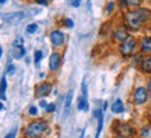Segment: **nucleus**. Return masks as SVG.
<instances>
[{
    "instance_id": "1a4fd4ad",
    "label": "nucleus",
    "mask_w": 151,
    "mask_h": 138,
    "mask_svg": "<svg viewBox=\"0 0 151 138\" xmlns=\"http://www.w3.org/2000/svg\"><path fill=\"white\" fill-rule=\"evenodd\" d=\"M50 91H52V84L43 82V84H41L37 88V92H35V94H37L38 98H46V96L50 94Z\"/></svg>"
},
{
    "instance_id": "f03ea898",
    "label": "nucleus",
    "mask_w": 151,
    "mask_h": 138,
    "mask_svg": "<svg viewBox=\"0 0 151 138\" xmlns=\"http://www.w3.org/2000/svg\"><path fill=\"white\" fill-rule=\"evenodd\" d=\"M48 130V123L45 120H35L25 128V138H41Z\"/></svg>"
},
{
    "instance_id": "a211bd4d",
    "label": "nucleus",
    "mask_w": 151,
    "mask_h": 138,
    "mask_svg": "<svg viewBox=\"0 0 151 138\" xmlns=\"http://www.w3.org/2000/svg\"><path fill=\"white\" fill-rule=\"evenodd\" d=\"M6 88H7V81H6V77H3L0 81V98L3 101L6 99Z\"/></svg>"
},
{
    "instance_id": "2eb2a0df",
    "label": "nucleus",
    "mask_w": 151,
    "mask_h": 138,
    "mask_svg": "<svg viewBox=\"0 0 151 138\" xmlns=\"http://www.w3.org/2000/svg\"><path fill=\"white\" fill-rule=\"evenodd\" d=\"M111 110H112L115 114H120V113H123V112H124L123 102L120 101V99H116V101L112 103V106H111Z\"/></svg>"
},
{
    "instance_id": "393cba45",
    "label": "nucleus",
    "mask_w": 151,
    "mask_h": 138,
    "mask_svg": "<svg viewBox=\"0 0 151 138\" xmlns=\"http://www.w3.org/2000/svg\"><path fill=\"white\" fill-rule=\"evenodd\" d=\"M65 25L67 28H73V27H74V22L71 21L70 18H65Z\"/></svg>"
},
{
    "instance_id": "72a5a7b5",
    "label": "nucleus",
    "mask_w": 151,
    "mask_h": 138,
    "mask_svg": "<svg viewBox=\"0 0 151 138\" xmlns=\"http://www.w3.org/2000/svg\"><path fill=\"white\" fill-rule=\"evenodd\" d=\"M7 0H0V4H3V3H6Z\"/></svg>"
},
{
    "instance_id": "423d86ee",
    "label": "nucleus",
    "mask_w": 151,
    "mask_h": 138,
    "mask_svg": "<svg viewBox=\"0 0 151 138\" xmlns=\"http://www.w3.org/2000/svg\"><path fill=\"white\" fill-rule=\"evenodd\" d=\"M27 16V13L24 11H16V13H10V14H4L3 18H4L7 22H11V24H16V22L22 21Z\"/></svg>"
},
{
    "instance_id": "9d476101",
    "label": "nucleus",
    "mask_w": 151,
    "mask_h": 138,
    "mask_svg": "<svg viewBox=\"0 0 151 138\" xmlns=\"http://www.w3.org/2000/svg\"><path fill=\"white\" fill-rule=\"evenodd\" d=\"M50 42H52L53 46H60L65 42V35L60 31H53L50 34Z\"/></svg>"
},
{
    "instance_id": "473e14b6",
    "label": "nucleus",
    "mask_w": 151,
    "mask_h": 138,
    "mask_svg": "<svg viewBox=\"0 0 151 138\" xmlns=\"http://www.w3.org/2000/svg\"><path fill=\"white\" fill-rule=\"evenodd\" d=\"M41 106H42V107H46V103H45V101H41Z\"/></svg>"
},
{
    "instance_id": "dca6fc26",
    "label": "nucleus",
    "mask_w": 151,
    "mask_h": 138,
    "mask_svg": "<svg viewBox=\"0 0 151 138\" xmlns=\"http://www.w3.org/2000/svg\"><path fill=\"white\" fill-rule=\"evenodd\" d=\"M24 56H25V49H24V46H14V49H13V57L22 59Z\"/></svg>"
},
{
    "instance_id": "39448f33",
    "label": "nucleus",
    "mask_w": 151,
    "mask_h": 138,
    "mask_svg": "<svg viewBox=\"0 0 151 138\" xmlns=\"http://www.w3.org/2000/svg\"><path fill=\"white\" fill-rule=\"evenodd\" d=\"M115 130H116V133L119 134V137H123V138H129L134 134L133 127L129 126V124H126V123H120V124H118Z\"/></svg>"
},
{
    "instance_id": "7c9ffc66",
    "label": "nucleus",
    "mask_w": 151,
    "mask_h": 138,
    "mask_svg": "<svg viewBox=\"0 0 151 138\" xmlns=\"http://www.w3.org/2000/svg\"><path fill=\"white\" fill-rule=\"evenodd\" d=\"M37 3H38V4H42V6L48 4V1H46V0H37Z\"/></svg>"
},
{
    "instance_id": "aec40b11",
    "label": "nucleus",
    "mask_w": 151,
    "mask_h": 138,
    "mask_svg": "<svg viewBox=\"0 0 151 138\" xmlns=\"http://www.w3.org/2000/svg\"><path fill=\"white\" fill-rule=\"evenodd\" d=\"M141 0H127V7H130V9H139V6H140Z\"/></svg>"
},
{
    "instance_id": "7ed1b4c3",
    "label": "nucleus",
    "mask_w": 151,
    "mask_h": 138,
    "mask_svg": "<svg viewBox=\"0 0 151 138\" xmlns=\"http://www.w3.org/2000/svg\"><path fill=\"white\" fill-rule=\"evenodd\" d=\"M137 45H139L137 39L133 38V36H129L123 43H120V48H119L120 54L124 56V57H130V56H133V54L136 53V50H137Z\"/></svg>"
},
{
    "instance_id": "e433bc0d",
    "label": "nucleus",
    "mask_w": 151,
    "mask_h": 138,
    "mask_svg": "<svg viewBox=\"0 0 151 138\" xmlns=\"http://www.w3.org/2000/svg\"><path fill=\"white\" fill-rule=\"evenodd\" d=\"M1 53H3V50H1V46H0V57H1Z\"/></svg>"
},
{
    "instance_id": "cd10ccee",
    "label": "nucleus",
    "mask_w": 151,
    "mask_h": 138,
    "mask_svg": "<svg viewBox=\"0 0 151 138\" xmlns=\"http://www.w3.org/2000/svg\"><path fill=\"white\" fill-rule=\"evenodd\" d=\"M119 6H120V9H126L127 7V0H119Z\"/></svg>"
},
{
    "instance_id": "4be33fe9",
    "label": "nucleus",
    "mask_w": 151,
    "mask_h": 138,
    "mask_svg": "<svg viewBox=\"0 0 151 138\" xmlns=\"http://www.w3.org/2000/svg\"><path fill=\"white\" fill-rule=\"evenodd\" d=\"M37 29H38L37 24H29V25L27 27V32H28V34H34V32H37Z\"/></svg>"
},
{
    "instance_id": "ddd939ff",
    "label": "nucleus",
    "mask_w": 151,
    "mask_h": 138,
    "mask_svg": "<svg viewBox=\"0 0 151 138\" xmlns=\"http://www.w3.org/2000/svg\"><path fill=\"white\" fill-rule=\"evenodd\" d=\"M94 114L97 116L98 119V127H97V134H95V138H99V134L102 131V126H104V114H102V110L101 109H97L94 112Z\"/></svg>"
},
{
    "instance_id": "4468645a",
    "label": "nucleus",
    "mask_w": 151,
    "mask_h": 138,
    "mask_svg": "<svg viewBox=\"0 0 151 138\" xmlns=\"http://www.w3.org/2000/svg\"><path fill=\"white\" fill-rule=\"evenodd\" d=\"M71 101H73V91H69V94H67V96H66V101H65V110H63L65 117H67V116H69V113H70Z\"/></svg>"
},
{
    "instance_id": "bb28decb",
    "label": "nucleus",
    "mask_w": 151,
    "mask_h": 138,
    "mask_svg": "<svg viewBox=\"0 0 151 138\" xmlns=\"http://www.w3.org/2000/svg\"><path fill=\"white\" fill-rule=\"evenodd\" d=\"M14 71H16V67H14V64H9V67H7V74H14Z\"/></svg>"
},
{
    "instance_id": "f257e3e1",
    "label": "nucleus",
    "mask_w": 151,
    "mask_h": 138,
    "mask_svg": "<svg viewBox=\"0 0 151 138\" xmlns=\"http://www.w3.org/2000/svg\"><path fill=\"white\" fill-rule=\"evenodd\" d=\"M151 18V11L147 9H136L124 14V24L127 29L139 31L144 24Z\"/></svg>"
},
{
    "instance_id": "6e6552de",
    "label": "nucleus",
    "mask_w": 151,
    "mask_h": 138,
    "mask_svg": "<svg viewBox=\"0 0 151 138\" xmlns=\"http://www.w3.org/2000/svg\"><path fill=\"white\" fill-rule=\"evenodd\" d=\"M60 64H62V56H60L58 52H55V53L50 54V59H49V69L52 70V71H56V70L60 67Z\"/></svg>"
},
{
    "instance_id": "c756f323",
    "label": "nucleus",
    "mask_w": 151,
    "mask_h": 138,
    "mask_svg": "<svg viewBox=\"0 0 151 138\" xmlns=\"http://www.w3.org/2000/svg\"><path fill=\"white\" fill-rule=\"evenodd\" d=\"M56 107H55V103H49V105H46V110L50 113V112H53Z\"/></svg>"
},
{
    "instance_id": "20e7f679",
    "label": "nucleus",
    "mask_w": 151,
    "mask_h": 138,
    "mask_svg": "<svg viewBox=\"0 0 151 138\" xmlns=\"http://www.w3.org/2000/svg\"><path fill=\"white\" fill-rule=\"evenodd\" d=\"M148 91L146 87H137L133 92V102L136 105H144L148 99Z\"/></svg>"
},
{
    "instance_id": "4c0bfd02",
    "label": "nucleus",
    "mask_w": 151,
    "mask_h": 138,
    "mask_svg": "<svg viewBox=\"0 0 151 138\" xmlns=\"http://www.w3.org/2000/svg\"><path fill=\"white\" fill-rule=\"evenodd\" d=\"M116 138H123V137H119V135H118V137H116Z\"/></svg>"
},
{
    "instance_id": "2f4dec72",
    "label": "nucleus",
    "mask_w": 151,
    "mask_h": 138,
    "mask_svg": "<svg viewBox=\"0 0 151 138\" xmlns=\"http://www.w3.org/2000/svg\"><path fill=\"white\" fill-rule=\"evenodd\" d=\"M147 91H148V95H151V80L148 81V84H147Z\"/></svg>"
},
{
    "instance_id": "f3484780",
    "label": "nucleus",
    "mask_w": 151,
    "mask_h": 138,
    "mask_svg": "<svg viewBox=\"0 0 151 138\" xmlns=\"http://www.w3.org/2000/svg\"><path fill=\"white\" fill-rule=\"evenodd\" d=\"M77 107H78V110H88V102H87L86 96L81 95L80 98H78V101H77Z\"/></svg>"
},
{
    "instance_id": "b1692460",
    "label": "nucleus",
    "mask_w": 151,
    "mask_h": 138,
    "mask_svg": "<svg viewBox=\"0 0 151 138\" xmlns=\"http://www.w3.org/2000/svg\"><path fill=\"white\" fill-rule=\"evenodd\" d=\"M16 135H17V127H14L13 130H11L10 133L7 134L4 138H16Z\"/></svg>"
},
{
    "instance_id": "f704fd0d",
    "label": "nucleus",
    "mask_w": 151,
    "mask_h": 138,
    "mask_svg": "<svg viewBox=\"0 0 151 138\" xmlns=\"http://www.w3.org/2000/svg\"><path fill=\"white\" fill-rule=\"evenodd\" d=\"M80 138H84V131H81V137Z\"/></svg>"
},
{
    "instance_id": "0eeeda50",
    "label": "nucleus",
    "mask_w": 151,
    "mask_h": 138,
    "mask_svg": "<svg viewBox=\"0 0 151 138\" xmlns=\"http://www.w3.org/2000/svg\"><path fill=\"white\" fill-rule=\"evenodd\" d=\"M129 36H130L129 31H127V28L126 27H119L116 31L113 32V39L119 43H123Z\"/></svg>"
},
{
    "instance_id": "a878e982",
    "label": "nucleus",
    "mask_w": 151,
    "mask_h": 138,
    "mask_svg": "<svg viewBox=\"0 0 151 138\" xmlns=\"http://www.w3.org/2000/svg\"><path fill=\"white\" fill-rule=\"evenodd\" d=\"M28 113L31 114V116H37V113H38V109L35 106H31L29 109H28Z\"/></svg>"
},
{
    "instance_id": "6ab92c4d",
    "label": "nucleus",
    "mask_w": 151,
    "mask_h": 138,
    "mask_svg": "<svg viewBox=\"0 0 151 138\" xmlns=\"http://www.w3.org/2000/svg\"><path fill=\"white\" fill-rule=\"evenodd\" d=\"M140 138H151V126H144L141 128Z\"/></svg>"
},
{
    "instance_id": "f8f14e48",
    "label": "nucleus",
    "mask_w": 151,
    "mask_h": 138,
    "mask_svg": "<svg viewBox=\"0 0 151 138\" xmlns=\"http://www.w3.org/2000/svg\"><path fill=\"white\" fill-rule=\"evenodd\" d=\"M140 69H141L143 73H146V74H151V54H147L146 57L141 59Z\"/></svg>"
},
{
    "instance_id": "412c9836",
    "label": "nucleus",
    "mask_w": 151,
    "mask_h": 138,
    "mask_svg": "<svg viewBox=\"0 0 151 138\" xmlns=\"http://www.w3.org/2000/svg\"><path fill=\"white\" fill-rule=\"evenodd\" d=\"M113 10H115V1H109L106 4V9H105V13L106 14H112Z\"/></svg>"
},
{
    "instance_id": "9b49d317",
    "label": "nucleus",
    "mask_w": 151,
    "mask_h": 138,
    "mask_svg": "<svg viewBox=\"0 0 151 138\" xmlns=\"http://www.w3.org/2000/svg\"><path fill=\"white\" fill-rule=\"evenodd\" d=\"M140 52L144 54H151V36H146L141 39Z\"/></svg>"
},
{
    "instance_id": "c85d7f7f",
    "label": "nucleus",
    "mask_w": 151,
    "mask_h": 138,
    "mask_svg": "<svg viewBox=\"0 0 151 138\" xmlns=\"http://www.w3.org/2000/svg\"><path fill=\"white\" fill-rule=\"evenodd\" d=\"M70 4L73 6V7H78V6L81 4V0H70Z\"/></svg>"
},
{
    "instance_id": "5701e85b",
    "label": "nucleus",
    "mask_w": 151,
    "mask_h": 138,
    "mask_svg": "<svg viewBox=\"0 0 151 138\" xmlns=\"http://www.w3.org/2000/svg\"><path fill=\"white\" fill-rule=\"evenodd\" d=\"M42 56H43V53L41 52V50H37L35 52V64H39V61H41V59H42Z\"/></svg>"
},
{
    "instance_id": "c9c22d12",
    "label": "nucleus",
    "mask_w": 151,
    "mask_h": 138,
    "mask_svg": "<svg viewBox=\"0 0 151 138\" xmlns=\"http://www.w3.org/2000/svg\"><path fill=\"white\" fill-rule=\"evenodd\" d=\"M1 109H3V103L0 102V110H1Z\"/></svg>"
}]
</instances>
